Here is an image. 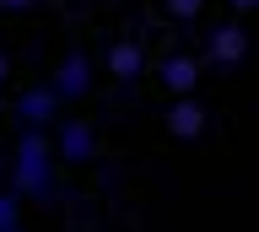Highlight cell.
Instances as JSON below:
<instances>
[{
	"mask_svg": "<svg viewBox=\"0 0 259 232\" xmlns=\"http://www.w3.org/2000/svg\"><path fill=\"white\" fill-rule=\"evenodd\" d=\"M11 195L16 200H44L54 189V146L44 130H22V141L11 146Z\"/></svg>",
	"mask_w": 259,
	"mask_h": 232,
	"instance_id": "cell-1",
	"label": "cell"
},
{
	"mask_svg": "<svg viewBox=\"0 0 259 232\" xmlns=\"http://www.w3.org/2000/svg\"><path fill=\"white\" fill-rule=\"evenodd\" d=\"M49 146H54V162H70V167L97 162V130H92V119H60Z\"/></svg>",
	"mask_w": 259,
	"mask_h": 232,
	"instance_id": "cell-2",
	"label": "cell"
},
{
	"mask_svg": "<svg viewBox=\"0 0 259 232\" xmlns=\"http://www.w3.org/2000/svg\"><path fill=\"white\" fill-rule=\"evenodd\" d=\"M49 92H54V98L60 103H70V98H87V92H92V60H87V54H65L60 65H54V81H49Z\"/></svg>",
	"mask_w": 259,
	"mask_h": 232,
	"instance_id": "cell-3",
	"label": "cell"
},
{
	"mask_svg": "<svg viewBox=\"0 0 259 232\" xmlns=\"http://www.w3.org/2000/svg\"><path fill=\"white\" fill-rule=\"evenodd\" d=\"M11 114L22 119V130H49V124L60 119V98L49 92V81L44 86H27V92L11 103Z\"/></svg>",
	"mask_w": 259,
	"mask_h": 232,
	"instance_id": "cell-4",
	"label": "cell"
},
{
	"mask_svg": "<svg viewBox=\"0 0 259 232\" xmlns=\"http://www.w3.org/2000/svg\"><path fill=\"white\" fill-rule=\"evenodd\" d=\"M205 54L216 60V65H238L243 54H248V33H243L238 22H222V27H210V38H205Z\"/></svg>",
	"mask_w": 259,
	"mask_h": 232,
	"instance_id": "cell-5",
	"label": "cell"
},
{
	"mask_svg": "<svg viewBox=\"0 0 259 232\" xmlns=\"http://www.w3.org/2000/svg\"><path fill=\"white\" fill-rule=\"evenodd\" d=\"M162 86H167L173 98H194V86H200V60H194V54H167V60H162Z\"/></svg>",
	"mask_w": 259,
	"mask_h": 232,
	"instance_id": "cell-6",
	"label": "cell"
},
{
	"mask_svg": "<svg viewBox=\"0 0 259 232\" xmlns=\"http://www.w3.org/2000/svg\"><path fill=\"white\" fill-rule=\"evenodd\" d=\"M200 130H205V108H200L194 98H173V108H167V135L194 141Z\"/></svg>",
	"mask_w": 259,
	"mask_h": 232,
	"instance_id": "cell-7",
	"label": "cell"
},
{
	"mask_svg": "<svg viewBox=\"0 0 259 232\" xmlns=\"http://www.w3.org/2000/svg\"><path fill=\"white\" fill-rule=\"evenodd\" d=\"M141 70H146V49L135 43V38H119V43L108 49V76H119V81H135Z\"/></svg>",
	"mask_w": 259,
	"mask_h": 232,
	"instance_id": "cell-8",
	"label": "cell"
},
{
	"mask_svg": "<svg viewBox=\"0 0 259 232\" xmlns=\"http://www.w3.org/2000/svg\"><path fill=\"white\" fill-rule=\"evenodd\" d=\"M11 227H22V200L11 189H0V232H11Z\"/></svg>",
	"mask_w": 259,
	"mask_h": 232,
	"instance_id": "cell-9",
	"label": "cell"
},
{
	"mask_svg": "<svg viewBox=\"0 0 259 232\" xmlns=\"http://www.w3.org/2000/svg\"><path fill=\"white\" fill-rule=\"evenodd\" d=\"M162 6H167V17H178V22H194L205 0H162Z\"/></svg>",
	"mask_w": 259,
	"mask_h": 232,
	"instance_id": "cell-10",
	"label": "cell"
},
{
	"mask_svg": "<svg viewBox=\"0 0 259 232\" xmlns=\"http://www.w3.org/2000/svg\"><path fill=\"white\" fill-rule=\"evenodd\" d=\"M6 11H27V6H38V0H0Z\"/></svg>",
	"mask_w": 259,
	"mask_h": 232,
	"instance_id": "cell-11",
	"label": "cell"
},
{
	"mask_svg": "<svg viewBox=\"0 0 259 232\" xmlns=\"http://www.w3.org/2000/svg\"><path fill=\"white\" fill-rule=\"evenodd\" d=\"M6 70H11V60H6V49H0V86H6Z\"/></svg>",
	"mask_w": 259,
	"mask_h": 232,
	"instance_id": "cell-12",
	"label": "cell"
},
{
	"mask_svg": "<svg viewBox=\"0 0 259 232\" xmlns=\"http://www.w3.org/2000/svg\"><path fill=\"white\" fill-rule=\"evenodd\" d=\"M232 6H238V11H254V6H259V0H232Z\"/></svg>",
	"mask_w": 259,
	"mask_h": 232,
	"instance_id": "cell-13",
	"label": "cell"
},
{
	"mask_svg": "<svg viewBox=\"0 0 259 232\" xmlns=\"http://www.w3.org/2000/svg\"><path fill=\"white\" fill-rule=\"evenodd\" d=\"M0 189H6V157H0Z\"/></svg>",
	"mask_w": 259,
	"mask_h": 232,
	"instance_id": "cell-14",
	"label": "cell"
},
{
	"mask_svg": "<svg viewBox=\"0 0 259 232\" xmlns=\"http://www.w3.org/2000/svg\"><path fill=\"white\" fill-rule=\"evenodd\" d=\"M0 114H6V92H0Z\"/></svg>",
	"mask_w": 259,
	"mask_h": 232,
	"instance_id": "cell-15",
	"label": "cell"
},
{
	"mask_svg": "<svg viewBox=\"0 0 259 232\" xmlns=\"http://www.w3.org/2000/svg\"><path fill=\"white\" fill-rule=\"evenodd\" d=\"M11 232H22V227H11Z\"/></svg>",
	"mask_w": 259,
	"mask_h": 232,
	"instance_id": "cell-16",
	"label": "cell"
}]
</instances>
